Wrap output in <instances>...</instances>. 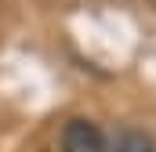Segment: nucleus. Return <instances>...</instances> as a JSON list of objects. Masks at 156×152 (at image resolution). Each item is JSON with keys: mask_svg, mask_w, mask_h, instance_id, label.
Returning <instances> with one entry per match:
<instances>
[{"mask_svg": "<svg viewBox=\"0 0 156 152\" xmlns=\"http://www.w3.org/2000/svg\"><path fill=\"white\" fill-rule=\"evenodd\" d=\"M62 149L66 152H105V138L91 119H69L62 130Z\"/></svg>", "mask_w": 156, "mask_h": 152, "instance_id": "nucleus-1", "label": "nucleus"}, {"mask_svg": "<svg viewBox=\"0 0 156 152\" xmlns=\"http://www.w3.org/2000/svg\"><path fill=\"white\" fill-rule=\"evenodd\" d=\"M116 152H156V141L145 134V130L127 127V130L116 138Z\"/></svg>", "mask_w": 156, "mask_h": 152, "instance_id": "nucleus-2", "label": "nucleus"}]
</instances>
